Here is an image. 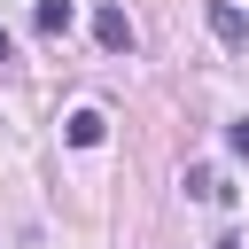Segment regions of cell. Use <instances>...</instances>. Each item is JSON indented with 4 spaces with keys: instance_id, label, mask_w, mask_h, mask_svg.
Wrapping results in <instances>:
<instances>
[{
    "instance_id": "cell-1",
    "label": "cell",
    "mask_w": 249,
    "mask_h": 249,
    "mask_svg": "<svg viewBox=\"0 0 249 249\" xmlns=\"http://www.w3.org/2000/svg\"><path fill=\"white\" fill-rule=\"evenodd\" d=\"M93 39H101L109 54H132V16H124V8H93Z\"/></svg>"
},
{
    "instance_id": "cell-6",
    "label": "cell",
    "mask_w": 249,
    "mask_h": 249,
    "mask_svg": "<svg viewBox=\"0 0 249 249\" xmlns=\"http://www.w3.org/2000/svg\"><path fill=\"white\" fill-rule=\"evenodd\" d=\"M226 140H233V156H249V117H241V124H233Z\"/></svg>"
},
{
    "instance_id": "cell-7",
    "label": "cell",
    "mask_w": 249,
    "mask_h": 249,
    "mask_svg": "<svg viewBox=\"0 0 249 249\" xmlns=\"http://www.w3.org/2000/svg\"><path fill=\"white\" fill-rule=\"evenodd\" d=\"M0 62H16V39H8V31H0Z\"/></svg>"
},
{
    "instance_id": "cell-8",
    "label": "cell",
    "mask_w": 249,
    "mask_h": 249,
    "mask_svg": "<svg viewBox=\"0 0 249 249\" xmlns=\"http://www.w3.org/2000/svg\"><path fill=\"white\" fill-rule=\"evenodd\" d=\"M210 249H241V241H233V233H218V241H210Z\"/></svg>"
},
{
    "instance_id": "cell-5",
    "label": "cell",
    "mask_w": 249,
    "mask_h": 249,
    "mask_svg": "<svg viewBox=\"0 0 249 249\" xmlns=\"http://www.w3.org/2000/svg\"><path fill=\"white\" fill-rule=\"evenodd\" d=\"M70 16H78V0H31V23L54 39V31H70Z\"/></svg>"
},
{
    "instance_id": "cell-2",
    "label": "cell",
    "mask_w": 249,
    "mask_h": 249,
    "mask_svg": "<svg viewBox=\"0 0 249 249\" xmlns=\"http://www.w3.org/2000/svg\"><path fill=\"white\" fill-rule=\"evenodd\" d=\"M101 132H109L101 109H70V117H62V140H70V148H101Z\"/></svg>"
},
{
    "instance_id": "cell-3",
    "label": "cell",
    "mask_w": 249,
    "mask_h": 249,
    "mask_svg": "<svg viewBox=\"0 0 249 249\" xmlns=\"http://www.w3.org/2000/svg\"><path fill=\"white\" fill-rule=\"evenodd\" d=\"M210 31H218L226 47H249V16H241L233 0H210Z\"/></svg>"
},
{
    "instance_id": "cell-4",
    "label": "cell",
    "mask_w": 249,
    "mask_h": 249,
    "mask_svg": "<svg viewBox=\"0 0 249 249\" xmlns=\"http://www.w3.org/2000/svg\"><path fill=\"white\" fill-rule=\"evenodd\" d=\"M187 195H195V202H233V187H226L210 163H195V171H187Z\"/></svg>"
}]
</instances>
